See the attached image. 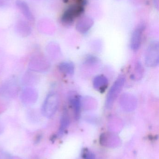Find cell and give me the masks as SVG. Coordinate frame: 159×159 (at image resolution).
<instances>
[{
  "mask_svg": "<svg viewBox=\"0 0 159 159\" xmlns=\"http://www.w3.org/2000/svg\"><path fill=\"white\" fill-rule=\"evenodd\" d=\"M125 82L124 76H120L114 82L110 88L105 100V107L107 109H111L114 106L115 101L121 93Z\"/></svg>",
  "mask_w": 159,
  "mask_h": 159,
  "instance_id": "1",
  "label": "cell"
},
{
  "mask_svg": "<svg viewBox=\"0 0 159 159\" xmlns=\"http://www.w3.org/2000/svg\"><path fill=\"white\" fill-rule=\"evenodd\" d=\"M58 97L54 92L49 93L47 95L41 108V112L44 116L50 118L54 116L58 109Z\"/></svg>",
  "mask_w": 159,
  "mask_h": 159,
  "instance_id": "2",
  "label": "cell"
},
{
  "mask_svg": "<svg viewBox=\"0 0 159 159\" xmlns=\"http://www.w3.org/2000/svg\"><path fill=\"white\" fill-rule=\"evenodd\" d=\"M146 65L149 67L158 66L159 62V45L158 42H152L147 49L145 57Z\"/></svg>",
  "mask_w": 159,
  "mask_h": 159,
  "instance_id": "3",
  "label": "cell"
},
{
  "mask_svg": "<svg viewBox=\"0 0 159 159\" xmlns=\"http://www.w3.org/2000/svg\"><path fill=\"white\" fill-rule=\"evenodd\" d=\"M69 102L73 111L75 118L77 120L80 118L81 113V101L80 96L77 94L71 95Z\"/></svg>",
  "mask_w": 159,
  "mask_h": 159,
  "instance_id": "4",
  "label": "cell"
},
{
  "mask_svg": "<svg viewBox=\"0 0 159 159\" xmlns=\"http://www.w3.org/2000/svg\"><path fill=\"white\" fill-rule=\"evenodd\" d=\"M108 84V80L104 75H98L93 79V87L95 89L101 92H104L105 91Z\"/></svg>",
  "mask_w": 159,
  "mask_h": 159,
  "instance_id": "5",
  "label": "cell"
},
{
  "mask_svg": "<svg viewBox=\"0 0 159 159\" xmlns=\"http://www.w3.org/2000/svg\"><path fill=\"white\" fill-rule=\"evenodd\" d=\"M143 30L138 29L133 34L131 40V48L133 51H137L141 46Z\"/></svg>",
  "mask_w": 159,
  "mask_h": 159,
  "instance_id": "6",
  "label": "cell"
},
{
  "mask_svg": "<svg viewBox=\"0 0 159 159\" xmlns=\"http://www.w3.org/2000/svg\"><path fill=\"white\" fill-rule=\"evenodd\" d=\"M16 4L20 10L21 12L28 20L31 21L34 20L33 14H32L28 4L25 2L21 0H18L16 2Z\"/></svg>",
  "mask_w": 159,
  "mask_h": 159,
  "instance_id": "7",
  "label": "cell"
},
{
  "mask_svg": "<svg viewBox=\"0 0 159 159\" xmlns=\"http://www.w3.org/2000/svg\"><path fill=\"white\" fill-rule=\"evenodd\" d=\"M59 69L62 72L72 75L74 72V66L70 62H63L60 64Z\"/></svg>",
  "mask_w": 159,
  "mask_h": 159,
  "instance_id": "8",
  "label": "cell"
},
{
  "mask_svg": "<svg viewBox=\"0 0 159 159\" xmlns=\"http://www.w3.org/2000/svg\"><path fill=\"white\" fill-rule=\"evenodd\" d=\"M70 124V119L68 113L65 111L62 116L60 120V125L59 134H62L63 133L65 130L67 129Z\"/></svg>",
  "mask_w": 159,
  "mask_h": 159,
  "instance_id": "9",
  "label": "cell"
},
{
  "mask_svg": "<svg viewBox=\"0 0 159 159\" xmlns=\"http://www.w3.org/2000/svg\"><path fill=\"white\" fill-rule=\"evenodd\" d=\"M84 159H95V155L89 150H85L83 155Z\"/></svg>",
  "mask_w": 159,
  "mask_h": 159,
  "instance_id": "10",
  "label": "cell"
}]
</instances>
